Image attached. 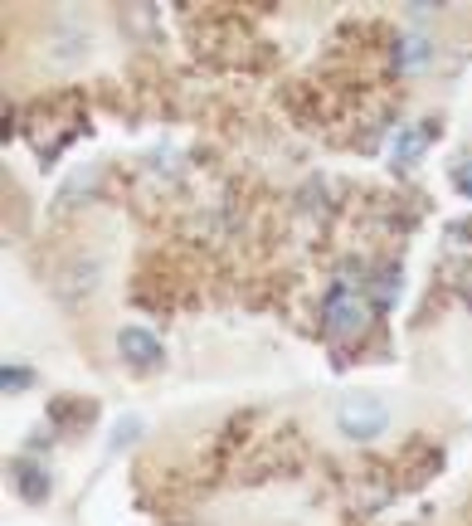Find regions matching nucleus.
<instances>
[{
	"instance_id": "obj_11",
	"label": "nucleus",
	"mask_w": 472,
	"mask_h": 526,
	"mask_svg": "<svg viewBox=\"0 0 472 526\" xmlns=\"http://www.w3.org/2000/svg\"><path fill=\"white\" fill-rule=\"evenodd\" d=\"M458 190L472 200V161H463V166H458Z\"/></svg>"
},
{
	"instance_id": "obj_4",
	"label": "nucleus",
	"mask_w": 472,
	"mask_h": 526,
	"mask_svg": "<svg viewBox=\"0 0 472 526\" xmlns=\"http://www.w3.org/2000/svg\"><path fill=\"white\" fill-rule=\"evenodd\" d=\"M98 283H103V259H98V254L73 259L69 268L59 273V298H64V302L88 298V293H98Z\"/></svg>"
},
{
	"instance_id": "obj_2",
	"label": "nucleus",
	"mask_w": 472,
	"mask_h": 526,
	"mask_svg": "<svg viewBox=\"0 0 472 526\" xmlns=\"http://www.w3.org/2000/svg\"><path fill=\"white\" fill-rule=\"evenodd\" d=\"M365 322H370V307L346 283H336L327 298H322V327H327L331 337H361Z\"/></svg>"
},
{
	"instance_id": "obj_10",
	"label": "nucleus",
	"mask_w": 472,
	"mask_h": 526,
	"mask_svg": "<svg viewBox=\"0 0 472 526\" xmlns=\"http://www.w3.org/2000/svg\"><path fill=\"white\" fill-rule=\"evenodd\" d=\"M127 439H137V419H127V424H117V429H112V449H122Z\"/></svg>"
},
{
	"instance_id": "obj_5",
	"label": "nucleus",
	"mask_w": 472,
	"mask_h": 526,
	"mask_svg": "<svg viewBox=\"0 0 472 526\" xmlns=\"http://www.w3.org/2000/svg\"><path fill=\"white\" fill-rule=\"evenodd\" d=\"M88 54V25H69V20H59L54 25V44H49V59L59 64V69H69Z\"/></svg>"
},
{
	"instance_id": "obj_7",
	"label": "nucleus",
	"mask_w": 472,
	"mask_h": 526,
	"mask_svg": "<svg viewBox=\"0 0 472 526\" xmlns=\"http://www.w3.org/2000/svg\"><path fill=\"white\" fill-rule=\"evenodd\" d=\"M10 473H15V483H20V497H25V502H49V473H44V468H35L30 458H15Z\"/></svg>"
},
{
	"instance_id": "obj_1",
	"label": "nucleus",
	"mask_w": 472,
	"mask_h": 526,
	"mask_svg": "<svg viewBox=\"0 0 472 526\" xmlns=\"http://www.w3.org/2000/svg\"><path fill=\"white\" fill-rule=\"evenodd\" d=\"M336 429L346 439H356V444H370V439H380L390 429V405L380 395H346L336 405Z\"/></svg>"
},
{
	"instance_id": "obj_9",
	"label": "nucleus",
	"mask_w": 472,
	"mask_h": 526,
	"mask_svg": "<svg viewBox=\"0 0 472 526\" xmlns=\"http://www.w3.org/2000/svg\"><path fill=\"white\" fill-rule=\"evenodd\" d=\"M25 385H30V366H5V371H0V390L20 395Z\"/></svg>"
},
{
	"instance_id": "obj_6",
	"label": "nucleus",
	"mask_w": 472,
	"mask_h": 526,
	"mask_svg": "<svg viewBox=\"0 0 472 526\" xmlns=\"http://www.w3.org/2000/svg\"><path fill=\"white\" fill-rule=\"evenodd\" d=\"M429 59H434V44L424 35H404L395 44V69L400 74H419V69H429Z\"/></svg>"
},
{
	"instance_id": "obj_3",
	"label": "nucleus",
	"mask_w": 472,
	"mask_h": 526,
	"mask_svg": "<svg viewBox=\"0 0 472 526\" xmlns=\"http://www.w3.org/2000/svg\"><path fill=\"white\" fill-rule=\"evenodd\" d=\"M117 351H122V361L132 371H161L166 366V346H161L156 332H146V327H122L117 332Z\"/></svg>"
},
{
	"instance_id": "obj_8",
	"label": "nucleus",
	"mask_w": 472,
	"mask_h": 526,
	"mask_svg": "<svg viewBox=\"0 0 472 526\" xmlns=\"http://www.w3.org/2000/svg\"><path fill=\"white\" fill-rule=\"evenodd\" d=\"M424 142H429V127H414V132H404V142L395 147V161H400V166H409V161L424 151Z\"/></svg>"
}]
</instances>
